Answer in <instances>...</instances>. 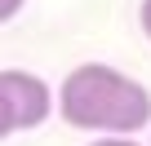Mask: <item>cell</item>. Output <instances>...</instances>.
Instances as JSON below:
<instances>
[{
    "instance_id": "cell-1",
    "label": "cell",
    "mask_w": 151,
    "mask_h": 146,
    "mask_svg": "<svg viewBox=\"0 0 151 146\" xmlns=\"http://www.w3.org/2000/svg\"><path fill=\"white\" fill-rule=\"evenodd\" d=\"M58 115L67 128L93 137H138L151 128V93L129 71L107 62H80L58 84Z\"/></svg>"
},
{
    "instance_id": "cell-2",
    "label": "cell",
    "mask_w": 151,
    "mask_h": 146,
    "mask_svg": "<svg viewBox=\"0 0 151 146\" xmlns=\"http://www.w3.org/2000/svg\"><path fill=\"white\" fill-rule=\"evenodd\" d=\"M0 93H5V98H9V106H14L18 133L40 128V124L53 115V106H58L53 89L36 75V71H22V66H5V71H0Z\"/></svg>"
},
{
    "instance_id": "cell-3",
    "label": "cell",
    "mask_w": 151,
    "mask_h": 146,
    "mask_svg": "<svg viewBox=\"0 0 151 146\" xmlns=\"http://www.w3.org/2000/svg\"><path fill=\"white\" fill-rule=\"evenodd\" d=\"M9 133H18V120H14V106H9V98L0 93V142H5Z\"/></svg>"
},
{
    "instance_id": "cell-4",
    "label": "cell",
    "mask_w": 151,
    "mask_h": 146,
    "mask_svg": "<svg viewBox=\"0 0 151 146\" xmlns=\"http://www.w3.org/2000/svg\"><path fill=\"white\" fill-rule=\"evenodd\" d=\"M22 5H27V0H0V22H14L22 14Z\"/></svg>"
},
{
    "instance_id": "cell-5",
    "label": "cell",
    "mask_w": 151,
    "mask_h": 146,
    "mask_svg": "<svg viewBox=\"0 0 151 146\" xmlns=\"http://www.w3.org/2000/svg\"><path fill=\"white\" fill-rule=\"evenodd\" d=\"M85 146H142L138 137H93V142H85Z\"/></svg>"
},
{
    "instance_id": "cell-6",
    "label": "cell",
    "mask_w": 151,
    "mask_h": 146,
    "mask_svg": "<svg viewBox=\"0 0 151 146\" xmlns=\"http://www.w3.org/2000/svg\"><path fill=\"white\" fill-rule=\"evenodd\" d=\"M138 22H142V31H147V40H151V0L138 5Z\"/></svg>"
}]
</instances>
